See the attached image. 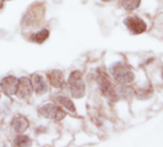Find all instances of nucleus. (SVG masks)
<instances>
[{
  "label": "nucleus",
  "instance_id": "nucleus-16",
  "mask_svg": "<svg viewBox=\"0 0 163 147\" xmlns=\"http://www.w3.org/2000/svg\"><path fill=\"white\" fill-rule=\"evenodd\" d=\"M141 0H122V7L125 10L132 12L140 6Z\"/></svg>",
  "mask_w": 163,
  "mask_h": 147
},
{
  "label": "nucleus",
  "instance_id": "nucleus-8",
  "mask_svg": "<svg viewBox=\"0 0 163 147\" xmlns=\"http://www.w3.org/2000/svg\"><path fill=\"white\" fill-rule=\"evenodd\" d=\"M43 8H41L40 5H34L29 10L28 14L25 15L24 24L26 26H31L33 23H34V21H37L39 18L43 17Z\"/></svg>",
  "mask_w": 163,
  "mask_h": 147
},
{
  "label": "nucleus",
  "instance_id": "nucleus-19",
  "mask_svg": "<svg viewBox=\"0 0 163 147\" xmlns=\"http://www.w3.org/2000/svg\"><path fill=\"white\" fill-rule=\"evenodd\" d=\"M102 1H105V2H108V1H111V0H102Z\"/></svg>",
  "mask_w": 163,
  "mask_h": 147
},
{
  "label": "nucleus",
  "instance_id": "nucleus-3",
  "mask_svg": "<svg viewBox=\"0 0 163 147\" xmlns=\"http://www.w3.org/2000/svg\"><path fill=\"white\" fill-rule=\"evenodd\" d=\"M71 94L75 98H81L85 94V83L82 80V75L79 71H73L68 80Z\"/></svg>",
  "mask_w": 163,
  "mask_h": 147
},
{
  "label": "nucleus",
  "instance_id": "nucleus-9",
  "mask_svg": "<svg viewBox=\"0 0 163 147\" xmlns=\"http://www.w3.org/2000/svg\"><path fill=\"white\" fill-rule=\"evenodd\" d=\"M48 78L52 84V87L55 88H62L64 85V76L60 70H52L48 73Z\"/></svg>",
  "mask_w": 163,
  "mask_h": 147
},
{
  "label": "nucleus",
  "instance_id": "nucleus-11",
  "mask_svg": "<svg viewBox=\"0 0 163 147\" xmlns=\"http://www.w3.org/2000/svg\"><path fill=\"white\" fill-rule=\"evenodd\" d=\"M34 89L37 94H43L48 91V86L45 78L41 75H34Z\"/></svg>",
  "mask_w": 163,
  "mask_h": 147
},
{
  "label": "nucleus",
  "instance_id": "nucleus-1",
  "mask_svg": "<svg viewBox=\"0 0 163 147\" xmlns=\"http://www.w3.org/2000/svg\"><path fill=\"white\" fill-rule=\"evenodd\" d=\"M110 73L120 84H129L135 80V74L131 70V68L121 61L113 63L110 67Z\"/></svg>",
  "mask_w": 163,
  "mask_h": 147
},
{
  "label": "nucleus",
  "instance_id": "nucleus-6",
  "mask_svg": "<svg viewBox=\"0 0 163 147\" xmlns=\"http://www.w3.org/2000/svg\"><path fill=\"white\" fill-rule=\"evenodd\" d=\"M18 82L19 78H16L13 76H7L0 80V88L8 96H13V94H16Z\"/></svg>",
  "mask_w": 163,
  "mask_h": 147
},
{
  "label": "nucleus",
  "instance_id": "nucleus-2",
  "mask_svg": "<svg viewBox=\"0 0 163 147\" xmlns=\"http://www.w3.org/2000/svg\"><path fill=\"white\" fill-rule=\"evenodd\" d=\"M97 84L101 93L107 98H109V100L111 101L117 100L118 96L117 94V91H115V88L113 86L112 82L110 81L108 75L102 70H99L97 72Z\"/></svg>",
  "mask_w": 163,
  "mask_h": 147
},
{
  "label": "nucleus",
  "instance_id": "nucleus-15",
  "mask_svg": "<svg viewBox=\"0 0 163 147\" xmlns=\"http://www.w3.org/2000/svg\"><path fill=\"white\" fill-rule=\"evenodd\" d=\"M49 38V31L47 29H42L37 33L31 34L30 36V39L35 43H43V42Z\"/></svg>",
  "mask_w": 163,
  "mask_h": 147
},
{
  "label": "nucleus",
  "instance_id": "nucleus-4",
  "mask_svg": "<svg viewBox=\"0 0 163 147\" xmlns=\"http://www.w3.org/2000/svg\"><path fill=\"white\" fill-rule=\"evenodd\" d=\"M38 113L43 118L54 120H61L66 117V113L59 106H56L52 103H47L40 106Z\"/></svg>",
  "mask_w": 163,
  "mask_h": 147
},
{
  "label": "nucleus",
  "instance_id": "nucleus-14",
  "mask_svg": "<svg viewBox=\"0 0 163 147\" xmlns=\"http://www.w3.org/2000/svg\"><path fill=\"white\" fill-rule=\"evenodd\" d=\"M55 100L58 102L61 106L66 108L68 111L71 113H76V107L73 102L69 98L64 97V96H56L55 97Z\"/></svg>",
  "mask_w": 163,
  "mask_h": 147
},
{
  "label": "nucleus",
  "instance_id": "nucleus-17",
  "mask_svg": "<svg viewBox=\"0 0 163 147\" xmlns=\"http://www.w3.org/2000/svg\"><path fill=\"white\" fill-rule=\"evenodd\" d=\"M13 142L16 146H29L31 144V140L28 138L27 136L19 135L14 139Z\"/></svg>",
  "mask_w": 163,
  "mask_h": 147
},
{
  "label": "nucleus",
  "instance_id": "nucleus-12",
  "mask_svg": "<svg viewBox=\"0 0 163 147\" xmlns=\"http://www.w3.org/2000/svg\"><path fill=\"white\" fill-rule=\"evenodd\" d=\"M115 91H117V94L118 97H120L121 98H124V99L132 98V97L135 94L134 89L129 85H126V84H121V85L117 86L115 88Z\"/></svg>",
  "mask_w": 163,
  "mask_h": 147
},
{
  "label": "nucleus",
  "instance_id": "nucleus-7",
  "mask_svg": "<svg viewBox=\"0 0 163 147\" xmlns=\"http://www.w3.org/2000/svg\"><path fill=\"white\" fill-rule=\"evenodd\" d=\"M33 88L34 86L28 76L20 77L19 82H18V89L16 92L17 97L21 99L29 98L31 94V92H33Z\"/></svg>",
  "mask_w": 163,
  "mask_h": 147
},
{
  "label": "nucleus",
  "instance_id": "nucleus-18",
  "mask_svg": "<svg viewBox=\"0 0 163 147\" xmlns=\"http://www.w3.org/2000/svg\"><path fill=\"white\" fill-rule=\"evenodd\" d=\"M3 3H4V0H0V9L3 7Z\"/></svg>",
  "mask_w": 163,
  "mask_h": 147
},
{
  "label": "nucleus",
  "instance_id": "nucleus-10",
  "mask_svg": "<svg viewBox=\"0 0 163 147\" xmlns=\"http://www.w3.org/2000/svg\"><path fill=\"white\" fill-rule=\"evenodd\" d=\"M10 125H12V128L15 131V132L23 133L24 131H26L27 128L29 127V122L26 118L18 116V117L13 118L12 122H10Z\"/></svg>",
  "mask_w": 163,
  "mask_h": 147
},
{
  "label": "nucleus",
  "instance_id": "nucleus-13",
  "mask_svg": "<svg viewBox=\"0 0 163 147\" xmlns=\"http://www.w3.org/2000/svg\"><path fill=\"white\" fill-rule=\"evenodd\" d=\"M134 91H135V97L138 99H147V98H151L152 94H153V88H152L150 84L145 87L138 88Z\"/></svg>",
  "mask_w": 163,
  "mask_h": 147
},
{
  "label": "nucleus",
  "instance_id": "nucleus-5",
  "mask_svg": "<svg viewBox=\"0 0 163 147\" xmlns=\"http://www.w3.org/2000/svg\"><path fill=\"white\" fill-rule=\"evenodd\" d=\"M124 24L131 33L135 34H140L147 30V24L136 15L126 17L124 19Z\"/></svg>",
  "mask_w": 163,
  "mask_h": 147
},
{
  "label": "nucleus",
  "instance_id": "nucleus-20",
  "mask_svg": "<svg viewBox=\"0 0 163 147\" xmlns=\"http://www.w3.org/2000/svg\"><path fill=\"white\" fill-rule=\"evenodd\" d=\"M161 76H162V78H163V69H162V72H161Z\"/></svg>",
  "mask_w": 163,
  "mask_h": 147
}]
</instances>
